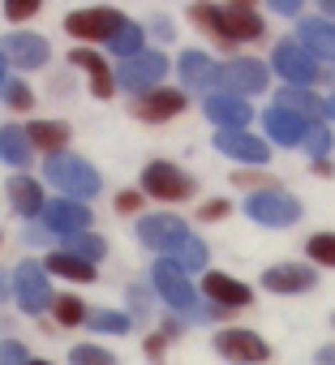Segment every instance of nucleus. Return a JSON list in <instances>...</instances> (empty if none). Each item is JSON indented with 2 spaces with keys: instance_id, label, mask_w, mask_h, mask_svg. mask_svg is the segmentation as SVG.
<instances>
[{
  "instance_id": "nucleus-1",
  "label": "nucleus",
  "mask_w": 335,
  "mask_h": 365,
  "mask_svg": "<svg viewBox=\"0 0 335 365\" xmlns=\"http://www.w3.org/2000/svg\"><path fill=\"white\" fill-rule=\"evenodd\" d=\"M190 14H194V22H202V31H215L228 43H241V39H258L262 35V18L249 5H194Z\"/></svg>"
},
{
  "instance_id": "nucleus-2",
  "label": "nucleus",
  "mask_w": 335,
  "mask_h": 365,
  "mask_svg": "<svg viewBox=\"0 0 335 365\" xmlns=\"http://www.w3.org/2000/svg\"><path fill=\"white\" fill-rule=\"evenodd\" d=\"M43 176L52 180V185L65 194V198H95L99 194V172L86 163V159H73V155H52Z\"/></svg>"
},
{
  "instance_id": "nucleus-3",
  "label": "nucleus",
  "mask_w": 335,
  "mask_h": 365,
  "mask_svg": "<svg viewBox=\"0 0 335 365\" xmlns=\"http://www.w3.org/2000/svg\"><path fill=\"white\" fill-rule=\"evenodd\" d=\"M194 232L177 220V215H142L138 220V241L146 245V250H155V254H181L185 250V241H190Z\"/></svg>"
},
{
  "instance_id": "nucleus-4",
  "label": "nucleus",
  "mask_w": 335,
  "mask_h": 365,
  "mask_svg": "<svg viewBox=\"0 0 335 365\" xmlns=\"http://www.w3.org/2000/svg\"><path fill=\"white\" fill-rule=\"evenodd\" d=\"M245 215L254 224H267V228H288L301 220V202L292 194H279V190H262L254 198H245Z\"/></svg>"
},
{
  "instance_id": "nucleus-5",
  "label": "nucleus",
  "mask_w": 335,
  "mask_h": 365,
  "mask_svg": "<svg viewBox=\"0 0 335 365\" xmlns=\"http://www.w3.org/2000/svg\"><path fill=\"white\" fill-rule=\"evenodd\" d=\"M142 190L150 194V198H159V202H181V198H190L194 194V180L185 176V172H177V163H146V172H142Z\"/></svg>"
},
{
  "instance_id": "nucleus-6",
  "label": "nucleus",
  "mask_w": 335,
  "mask_h": 365,
  "mask_svg": "<svg viewBox=\"0 0 335 365\" xmlns=\"http://www.w3.org/2000/svg\"><path fill=\"white\" fill-rule=\"evenodd\" d=\"M163 73H168V56H163V52H138L133 61L120 65L116 82H120L125 91L146 95V91H159V78H163Z\"/></svg>"
},
{
  "instance_id": "nucleus-7",
  "label": "nucleus",
  "mask_w": 335,
  "mask_h": 365,
  "mask_svg": "<svg viewBox=\"0 0 335 365\" xmlns=\"http://www.w3.org/2000/svg\"><path fill=\"white\" fill-rule=\"evenodd\" d=\"M14 288H18V305L26 314H43L56 297H52V284H48V271L39 262H22L14 271Z\"/></svg>"
},
{
  "instance_id": "nucleus-8",
  "label": "nucleus",
  "mask_w": 335,
  "mask_h": 365,
  "mask_svg": "<svg viewBox=\"0 0 335 365\" xmlns=\"http://www.w3.org/2000/svg\"><path fill=\"white\" fill-rule=\"evenodd\" d=\"M215 86H224V95L249 99V95L267 91V69H262L258 61H228V65H220Z\"/></svg>"
},
{
  "instance_id": "nucleus-9",
  "label": "nucleus",
  "mask_w": 335,
  "mask_h": 365,
  "mask_svg": "<svg viewBox=\"0 0 335 365\" xmlns=\"http://www.w3.org/2000/svg\"><path fill=\"white\" fill-rule=\"evenodd\" d=\"M150 279H155V288H159V297L172 305V309H194V301H198V292H194V284H190V275L172 262V258H163V262H155V271H150Z\"/></svg>"
},
{
  "instance_id": "nucleus-10",
  "label": "nucleus",
  "mask_w": 335,
  "mask_h": 365,
  "mask_svg": "<svg viewBox=\"0 0 335 365\" xmlns=\"http://www.w3.org/2000/svg\"><path fill=\"white\" fill-rule=\"evenodd\" d=\"M120 26H125V18L116 9H78V14L65 18V31L78 35V39H108L112 43V35Z\"/></svg>"
},
{
  "instance_id": "nucleus-11",
  "label": "nucleus",
  "mask_w": 335,
  "mask_h": 365,
  "mask_svg": "<svg viewBox=\"0 0 335 365\" xmlns=\"http://www.w3.org/2000/svg\"><path fill=\"white\" fill-rule=\"evenodd\" d=\"M215 348H220V356H228V361H237V365H258V361H267V356H271L267 339H262V335H254V331H241V327H232V331L215 335Z\"/></svg>"
},
{
  "instance_id": "nucleus-12",
  "label": "nucleus",
  "mask_w": 335,
  "mask_h": 365,
  "mask_svg": "<svg viewBox=\"0 0 335 365\" xmlns=\"http://www.w3.org/2000/svg\"><path fill=\"white\" fill-rule=\"evenodd\" d=\"M271 61H275L279 78H288L292 86H309V82L318 78V61H314V56H309L301 43H275Z\"/></svg>"
},
{
  "instance_id": "nucleus-13",
  "label": "nucleus",
  "mask_w": 335,
  "mask_h": 365,
  "mask_svg": "<svg viewBox=\"0 0 335 365\" xmlns=\"http://www.w3.org/2000/svg\"><path fill=\"white\" fill-rule=\"evenodd\" d=\"M43 228H48V232H61V237L86 232V228H91V207H86V202H73V198H52V202L43 207Z\"/></svg>"
},
{
  "instance_id": "nucleus-14",
  "label": "nucleus",
  "mask_w": 335,
  "mask_h": 365,
  "mask_svg": "<svg viewBox=\"0 0 335 365\" xmlns=\"http://www.w3.org/2000/svg\"><path fill=\"white\" fill-rule=\"evenodd\" d=\"M0 52H5V61H14L18 69H39L48 61V39L43 35H26V31H14L5 35V43H0Z\"/></svg>"
},
{
  "instance_id": "nucleus-15",
  "label": "nucleus",
  "mask_w": 335,
  "mask_h": 365,
  "mask_svg": "<svg viewBox=\"0 0 335 365\" xmlns=\"http://www.w3.org/2000/svg\"><path fill=\"white\" fill-rule=\"evenodd\" d=\"M215 146H220L224 155L241 159V163H267V159H271L267 142L254 138V133H245V129H220V133H215Z\"/></svg>"
},
{
  "instance_id": "nucleus-16",
  "label": "nucleus",
  "mask_w": 335,
  "mask_h": 365,
  "mask_svg": "<svg viewBox=\"0 0 335 365\" xmlns=\"http://www.w3.org/2000/svg\"><path fill=\"white\" fill-rule=\"evenodd\" d=\"M207 116L220 125V129H245L254 120V108L249 99H237V95H207Z\"/></svg>"
},
{
  "instance_id": "nucleus-17",
  "label": "nucleus",
  "mask_w": 335,
  "mask_h": 365,
  "mask_svg": "<svg viewBox=\"0 0 335 365\" xmlns=\"http://www.w3.org/2000/svg\"><path fill=\"white\" fill-rule=\"evenodd\" d=\"M262 125H267L271 142H279V146H301L305 133H309V120H301L297 112H284V108H267Z\"/></svg>"
},
{
  "instance_id": "nucleus-18",
  "label": "nucleus",
  "mask_w": 335,
  "mask_h": 365,
  "mask_svg": "<svg viewBox=\"0 0 335 365\" xmlns=\"http://www.w3.org/2000/svg\"><path fill=\"white\" fill-rule=\"evenodd\" d=\"M262 288L267 292H309L314 288V267H297V262H279L262 271Z\"/></svg>"
},
{
  "instance_id": "nucleus-19",
  "label": "nucleus",
  "mask_w": 335,
  "mask_h": 365,
  "mask_svg": "<svg viewBox=\"0 0 335 365\" xmlns=\"http://www.w3.org/2000/svg\"><path fill=\"white\" fill-rule=\"evenodd\" d=\"M185 108V95H177V91H146L138 103H133V116H142V120H150V125H159V120H172L177 112Z\"/></svg>"
},
{
  "instance_id": "nucleus-20",
  "label": "nucleus",
  "mask_w": 335,
  "mask_h": 365,
  "mask_svg": "<svg viewBox=\"0 0 335 365\" xmlns=\"http://www.w3.org/2000/svg\"><path fill=\"white\" fill-rule=\"evenodd\" d=\"M202 292H207L211 301H220L224 309H241V305L254 301L249 284H241V279H232V275H224V271H211V275L202 279Z\"/></svg>"
},
{
  "instance_id": "nucleus-21",
  "label": "nucleus",
  "mask_w": 335,
  "mask_h": 365,
  "mask_svg": "<svg viewBox=\"0 0 335 365\" xmlns=\"http://www.w3.org/2000/svg\"><path fill=\"white\" fill-rule=\"evenodd\" d=\"M297 35H301V48H305L309 56L335 61V22H326V18H305V22L297 26Z\"/></svg>"
},
{
  "instance_id": "nucleus-22",
  "label": "nucleus",
  "mask_w": 335,
  "mask_h": 365,
  "mask_svg": "<svg viewBox=\"0 0 335 365\" xmlns=\"http://www.w3.org/2000/svg\"><path fill=\"white\" fill-rule=\"evenodd\" d=\"M177 65H181V82H185L190 91H211V86H215L220 65H211V56H207V52H185Z\"/></svg>"
},
{
  "instance_id": "nucleus-23",
  "label": "nucleus",
  "mask_w": 335,
  "mask_h": 365,
  "mask_svg": "<svg viewBox=\"0 0 335 365\" xmlns=\"http://www.w3.org/2000/svg\"><path fill=\"white\" fill-rule=\"evenodd\" d=\"M69 61L91 78V95L95 99H108L112 95V86H116V78L108 73V65H103V56H95V52H69Z\"/></svg>"
},
{
  "instance_id": "nucleus-24",
  "label": "nucleus",
  "mask_w": 335,
  "mask_h": 365,
  "mask_svg": "<svg viewBox=\"0 0 335 365\" xmlns=\"http://www.w3.org/2000/svg\"><path fill=\"white\" fill-rule=\"evenodd\" d=\"M9 202H14L18 215H43V207H48L39 180H31V176H14L9 180Z\"/></svg>"
},
{
  "instance_id": "nucleus-25",
  "label": "nucleus",
  "mask_w": 335,
  "mask_h": 365,
  "mask_svg": "<svg viewBox=\"0 0 335 365\" xmlns=\"http://www.w3.org/2000/svg\"><path fill=\"white\" fill-rule=\"evenodd\" d=\"M275 108H284V112H297V116H301V120H309V125H318V116H326V103H318V99H314L305 86H284Z\"/></svg>"
},
{
  "instance_id": "nucleus-26",
  "label": "nucleus",
  "mask_w": 335,
  "mask_h": 365,
  "mask_svg": "<svg viewBox=\"0 0 335 365\" xmlns=\"http://www.w3.org/2000/svg\"><path fill=\"white\" fill-rule=\"evenodd\" d=\"M31 138H26V129H18V125H5L0 129V159L5 163H31Z\"/></svg>"
},
{
  "instance_id": "nucleus-27",
  "label": "nucleus",
  "mask_w": 335,
  "mask_h": 365,
  "mask_svg": "<svg viewBox=\"0 0 335 365\" xmlns=\"http://www.w3.org/2000/svg\"><path fill=\"white\" fill-rule=\"evenodd\" d=\"M26 138H31V146L61 155V146L69 142V125H61V120H39V125H31V129H26Z\"/></svg>"
},
{
  "instance_id": "nucleus-28",
  "label": "nucleus",
  "mask_w": 335,
  "mask_h": 365,
  "mask_svg": "<svg viewBox=\"0 0 335 365\" xmlns=\"http://www.w3.org/2000/svg\"><path fill=\"white\" fill-rule=\"evenodd\" d=\"M43 271H52V275H65V279H78V284H91V279H95V267H91V262H78V258H69L65 250L48 254Z\"/></svg>"
},
{
  "instance_id": "nucleus-29",
  "label": "nucleus",
  "mask_w": 335,
  "mask_h": 365,
  "mask_svg": "<svg viewBox=\"0 0 335 365\" xmlns=\"http://www.w3.org/2000/svg\"><path fill=\"white\" fill-rule=\"evenodd\" d=\"M65 254L78 258V262H91V267H95V262L103 258V241L91 237V232H69V237H65Z\"/></svg>"
},
{
  "instance_id": "nucleus-30",
  "label": "nucleus",
  "mask_w": 335,
  "mask_h": 365,
  "mask_svg": "<svg viewBox=\"0 0 335 365\" xmlns=\"http://www.w3.org/2000/svg\"><path fill=\"white\" fill-rule=\"evenodd\" d=\"M142 39H146V31H142V26H133V22H125V26H120V31L112 35V43H108V48H112L116 56L133 61V56L142 52Z\"/></svg>"
},
{
  "instance_id": "nucleus-31",
  "label": "nucleus",
  "mask_w": 335,
  "mask_h": 365,
  "mask_svg": "<svg viewBox=\"0 0 335 365\" xmlns=\"http://www.w3.org/2000/svg\"><path fill=\"white\" fill-rule=\"evenodd\" d=\"M305 254L318 262V267H335V232H318L305 241Z\"/></svg>"
},
{
  "instance_id": "nucleus-32",
  "label": "nucleus",
  "mask_w": 335,
  "mask_h": 365,
  "mask_svg": "<svg viewBox=\"0 0 335 365\" xmlns=\"http://www.w3.org/2000/svg\"><path fill=\"white\" fill-rule=\"evenodd\" d=\"M52 314H56V322H65V327L86 322V305H82L78 297H56V301H52Z\"/></svg>"
},
{
  "instance_id": "nucleus-33",
  "label": "nucleus",
  "mask_w": 335,
  "mask_h": 365,
  "mask_svg": "<svg viewBox=\"0 0 335 365\" xmlns=\"http://www.w3.org/2000/svg\"><path fill=\"white\" fill-rule=\"evenodd\" d=\"M86 322H91V331H112V335H125V331H129V318H125V314H116V309L86 314Z\"/></svg>"
},
{
  "instance_id": "nucleus-34",
  "label": "nucleus",
  "mask_w": 335,
  "mask_h": 365,
  "mask_svg": "<svg viewBox=\"0 0 335 365\" xmlns=\"http://www.w3.org/2000/svg\"><path fill=\"white\" fill-rule=\"evenodd\" d=\"M177 267H181L185 275H190V271H198V267H207V245H202L198 237H190V241H185V250L177 254Z\"/></svg>"
},
{
  "instance_id": "nucleus-35",
  "label": "nucleus",
  "mask_w": 335,
  "mask_h": 365,
  "mask_svg": "<svg viewBox=\"0 0 335 365\" xmlns=\"http://www.w3.org/2000/svg\"><path fill=\"white\" fill-rule=\"evenodd\" d=\"M69 361H73V365H116V356H112L108 348H95V344H78V348L69 352Z\"/></svg>"
},
{
  "instance_id": "nucleus-36",
  "label": "nucleus",
  "mask_w": 335,
  "mask_h": 365,
  "mask_svg": "<svg viewBox=\"0 0 335 365\" xmlns=\"http://www.w3.org/2000/svg\"><path fill=\"white\" fill-rule=\"evenodd\" d=\"M305 150H309L318 163L326 159V150H331V129H326L322 120H318V125H309V133H305Z\"/></svg>"
},
{
  "instance_id": "nucleus-37",
  "label": "nucleus",
  "mask_w": 335,
  "mask_h": 365,
  "mask_svg": "<svg viewBox=\"0 0 335 365\" xmlns=\"http://www.w3.org/2000/svg\"><path fill=\"white\" fill-rule=\"evenodd\" d=\"M5 103H9V108H18V112H26V108L35 103V95H31V86H26V82H5Z\"/></svg>"
},
{
  "instance_id": "nucleus-38",
  "label": "nucleus",
  "mask_w": 335,
  "mask_h": 365,
  "mask_svg": "<svg viewBox=\"0 0 335 365\" xmlns=\"http://www.w3.org/2000/svg\"><path fill=\"white\" fill-rule=\"evenodd\" d=\"M35 14H39V0H9V5H5V18L9 22H26Z\"/></svg>"
},
{
  "instance_id": "nucleus-39",
  "label": "nucleus",
  "mask_w": 335,
  "mask_h": 365,
  "mask_svg": "<svg viewBox=\"0 0 335 365\" xmlns=\"http://www.w3.org/2000/svg\"><path fill=\"white\" fill-rule=\"evenodd\" d=\"M0 365H31V356H26V348L18 339H5L0 344Z\"/></svg>"
},
{
  "instance_id": "nucleus-40",
  "label": "nucleus",
  "mask_w": 335,
  "mask_h": 365,
  "mask_svg": "<svg viewBox=\"0 0 335 365\" xmlns=\"http://www.w3.org/2000/svg\"><path fill=\"white\" fill-rule=\"evenodd\" d=\"M198 215H202V220H224V215H228V202H207Z\"/></svg>"
},
{
  "instance_id": "nucleus-41",
  "label": "nucleus",
  "mask_w": 335,
  "mask_h": 365,
  "mask_svg": "<svg viewBox=\"0 0 335 365\" xmlns=\"http://www.w3.org/2000/svg\"><path fill=\"white\" fill-rule=\"evenodd\" d=\"M138 202H142V198H138L133 190H125V194L116 198V207H120V211H138Z\"/></svg>"
},
{
  "instance_id": "nucleus-42",
  "label": "nucleus",
  "mask_w": 335,
  "mask_h": 365,
  "mask_svg": "<svg viewBox=\"0 0 335 365\" xmlns=\"http://www.w3.org/2000/svg\"><path fill=\"white\" fill-rule=\"evenodd\" d=\"M275 14H301L297 0H275Z\"/></svg>"
},
{
  "instance_id": "nucleus-43",
  "label": "nucleus",
  "mask_w": 335,
  "mask_h": 365,
  "mask_svg": "<svg viewBox=\"0 0 335 365\" xmlns=\"http://www.w3.org/2000/svg\"><path fill=\"white\" fill-rule=\"evenodd\" d=\"M150 31H155V35H159V39H172V26H168V22H163V18H159V22H155V26H150Z\"/></svg>"
},
{
  "instance_id": "nucleus-44",
  "label": "nucleus",
  "mask_w": 335,
  "mask_h": 365,
  "mask_svg": "<svg viewBox=\"0 0 335 365\" xmlns=\"http://www.w3.org/2000/svg\"><path fill=\"white\" fill-rule=\"evenodd\" d=\"M318 365H335V348H322L318 352Z\"/></svg>"
},
{
  "instance_id": "nucleus-45",
  "label": "nucleus",
  "mask_w": 335,
  "mask_h": 365,
  "mask_svg": "<svg viewBox=\"0 0 335 365\" xmlns=\"http://www.w3.org/2000/svg\"><path fill=\"white\" fill-rule=\"evenodd\" d=\"M5 65H9V61H5V52H0V91H5Z\"/></svg>"
},
{
  "instance_id": "nucleus-46",
  "label": "nucleus",
  "mask_w": 335,
  "mask_h": 365,
  "mask_svg": "<svg viewBox=\"0 0 335 365\" xmlns=\"http://www.w3.org/2000/svg\"><path fill=\"white\" fill-rule=\"evenodd\" d=\"M322 9H326V18H335V0H326V5H322Z\"/></svg>"
},
{
  "instance_id": "nucleus-47",
  "label": "nucleus",
  "mask_w": 335,
  "mask_h": 365,
  "mask_svg": "<svg viewBox=\"0 0 335 365\" xmlns=\"http://www.w3.org/2000/svg\"><path fill=\"white\" fill-rule=\"evenodd\" d=\"M326 116H335V95H331V99H326Z\"/></svg>"
},
{
  "instance_id": "nucleus-48",
  "label": "nucleus",
  "mask_w": 335,
  "mask_h": 365,
  "mask_svg": "<svg viewBox=\"0 0 335 365\" xmlns=\"http://www.w3.org/2000/svg\"><path fill=\"white\" fill-rule=\"evenodd\" d=\"M31 365H52V361H31Z\"/></svg>"
}]
</instances>
